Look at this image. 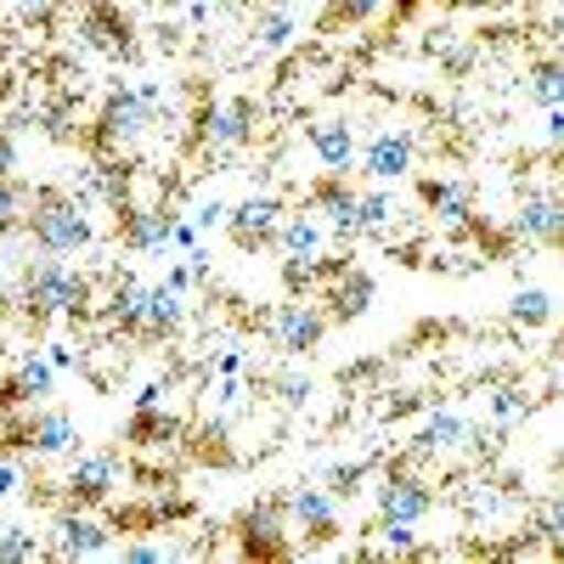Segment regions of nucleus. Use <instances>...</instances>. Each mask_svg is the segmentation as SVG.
<instances>
[{
    "instance_id": "nucleus-40",
    "label": "nucleus",
    "mask_w": 564,
    "mask_h": 564,
    "mask_svg": "<svg viewBox=\"0 0 564 564\" xmlns=\"http://www.w3.org/2000/svg\"><path fill=\"white\" fill-rule=\"evenodd\" d=\"M12 170H18V141L0 130V175H12Z\"/></svg>"
},
{
    "instance_id": "nucleus-4",
    "label": "nucleus",
    "mask_w": 564,
    "mask_h": 564,
    "mask_svg": "<svg viewBox=\"0 0 564 564\" xmlns=\"http://www.w3.org/2000/svg\"><path fill=\"white\" fill-rule=\"evenodd\" d=\"M238 553L243 558H289L294 553V542H289V508H282V502L243 508V520H238Z\"/></svg>"
},
{
    "instance_id": "nucleus-14",
    "label": "nucleus",
    "mask_w": 564,
    "mask_h": 564,
    "mask_svg": "<svg viewBox=\"0 0 564 564\" xmlns=\"http://www.w3.org/2000/svg\"><path fill=\"white\" fill-rule=\"evenodd\" d=\"M311 153L327 164V170H334V175H345L350 164H356V124L350 119H316L311 124Z\"/></svg>"
},
{
    "instance_id": "nucleus-29",
    "label": "nucleus",
    "mask_w": 564,
    "mask_h": 564,
    "mask_svg": "<svg viewBox=\"0 0 564 564\" xmlns=\"http://www.w3.org/2000/svg\"><path fill=\"white\" fill-rule=\"evenodd\" d=\"M390 226V198L384 193H356V238L361 231H384Z\"/></svg>"
},
{
    "instance_id": "nucleus-2",
    "label": "nucleus",
    "mask_w": 564,
    "mask_h": 564,
    "mask_svg": "<svg viewBox=\"0 0 564 564\" xmlns=\"http://www.w3.org/2000/svg\"><path fill=\"white\" fill-rule=\"evenodd\" d=\"M85 276L63 265V254H45V260H29L23 265V316L40 327V322H52V316H85Z\"/></svg>"
},
{
    "instance_id": "nucleus-41",
    "label": "nucleus",
    "mask_w": 564,
    "mask_h": 564,
    "mask_svg": "<svg viewBox=\"0 0 564 564\" xmlns=\"http://www.w3.org/2000/svg\"><path fill=\"white\" fill-rule=\"evenodd\" d=\"M542 135H547V148H558V135H564V113H558V108H547V124H542Z\"/></svg>"
},
{
    "instance_id": "nucleus-18",
    "label": "nucleus",
    "mask_w": 564,
    "mask_h": 564,
    "mask_svg": "<svg viewBox=\"0 0 564 564\" xmlns=\"http://www.w3.org/2000/svg\"><path fill=\"white\" fill-rule=\"evenodd\" d=\"M513 231H520L525 243H542V249L558 243V193H553V186L520 204V215H513Z\"/></svg>"
},
{
    "instance_id": "nucleus-5",
    "label": "nucleus",
    "mask_w": 564,
    "mask_h": 564,
    "mask_svg": "<svg viewBox=\"0 0 564 564\" xmlns=\"http://www.w3.org/2000/svg\"><path fill=\"white\" fill-rule=\"evenodd\" d=\"M372 502H379V520H401V525H417L423 513L435 508V491L423 486L417 475H401V468H390V475L372 486Z\"/></svg>"
},
{
    "instance_id": "nucleus-21",
    "label": "nucleus",
    "mask_w": 564,
    "mask_h": 564,
    "mask_svg": "<svg viewBox=\"0 0 564 564\" xmlns=\"http://www.w3.org/2000/svg\"><path fill=\"white\" fill-rule=\"evenodd\" d=\"M271 243H282V254H289V260H322L327 226L311 220V215H282V226H276Z\"/></svg>"
},
{
    "instance_id": "nucleus-31",
    "label": "nucleus",
    "mask_w": 564,
    "mask_h": 564,
    "mask_svg": "<svg viewBox=\"0 0 564 564\" xmlns=\"http://www.w3.org/2000/svg\"><path fill=\"white\" fill-rule=\"evenodd\" d=\"M141 294H148V289H141V282H119V289H113V322L124 327V334H135V322H141Z\"/></svg>"
},
{
    "instance_id": "nucleus-15",
    "label": "nucleus",
    "mask_w": 564,
    "mask_h": 564,
    "mask_svg": "<svg viewBox=\"0 0 564 564\" xmlns=\"http://www.w3.org/2000/svg\"><path fill=\"white\" fill-rule=\"evenodd\" d=\"M181 322H186V300L170 289V282H159V289L141 294V322H135L141 339H170Z\"/></svg>"
},
{
    "instance_id": "nucleus-9",
    "label": "nucleus",
    "mask_w": 564,
    "mask_h": 564,
    "mask_svg": "<svg viewBox=\"0 0 564 564\" xmlns=\"http://www.w3.org/2000/svg\"><path fill=\"white\" fill-rule=\"evenodd\" d=\"M52 395H57V367L45 361V356H23L18 372L0 384V412H12V406H45Z\"/></svg>"
},
{
    "instance_id": "nucleus-8",
    "label": "nucleus",
    "mask_w": 564,
    "mask_h": 564,
    "mask_svg": "<svg viewBox=\"0 0 564 564\" xmlns=\"http://www.w3.org/2000/svg\"><path fill=\"white\" fill-rule=\"evenodd\" d=\"M198 124H204L198 135H204V148H209V153H231V148H243V141L254 135V102H243V97L215 102Z\"/></svg>"
},
{
    "instance_id": "nucleus-6",
    "label": "nucleus",
    "mask_w": 564,
    "mask_h": 564,
    "mask_svg": "<svg viewBox=\"0 0 564 564\" xmlns=\"http://www.w3.org/2000/svg\"><path fill=\"white\" fill-rule=\"evenodd\" d=\"M322 334H327V316H322L316 305H305V300H289V305L271 311V339H276V350L305 356V350L322 345Z\"/></svg>"
},
{
    "instance_id": "nucleus-43",
    "label": "nucleus",
    "mask_w": 564,
    "mask_h": 564,
    "mask_svg": "<svg viewBox=\"0 0 564 564\" xmlns=\"http://www.w3.org/2000/svg\"><path fill=\"white\" fill-rule=\"evenodd\" d=\"M135 406H164V384H148V390L135 395Z\"/></svg>"
},
{
    "instance_id": "nucleus-36",
    "label": "nucleus",
    "mask_w": 564,
    "mask_h": 564,
    "mask_svg": "<svg viewBox=\"0 0 564 564\" xmlns=\"http://www.w3.org/2000/svg\"><path fill=\"white\" fill-rule=\"evenodd\" d=\"M491 412H497V417L508 423V417H525V412H531V401H525L520 390H497V401H491Z\"/></svg>"
},
{
    "instance_id": "nucleus-44",
    "label": "nucleus",
    "mask_w": 564,
    "mask_h": 564,
    "mask_svg": "<svg viewBox=\"0 0 564 564\" xmlns=\"http://www.w3.org/2000/svg\"><path fill=\"white\" fill-rule=\"evenodd\" d=\"M238 367H243V356H238V350H226V356H220V379H231Z\"/></svg>"
},
{
    "instance_id": "nucleus-22",
    "label": "nucleus",
    "mask_w": 564,
    "mask_h": 564,
    "mask_svg": "<svg viewBox=\"0 0 564 564\" xmlns=\"http://www.w3.org/2000/svg\"><path fill=\"white\" fill-rule=\"evenodd\" d=\"M463 441H475V430H468V417H457V412H435V417L417 430L412 452H417V457H441V452H457Z\"/></svg>"
},
{
    "instance_id": "nucleus-34",
    "label": "nucleus",
    "mask_w": 564,
    "mask_h": 564,
    "mask_svg": "<svg viewBox=\"0 0 564 564\" xmlns=\"http://www.w3.org/2000/svg\"><path fill=\"white\" fill-rule=\"evenodd\" d=\"M536 536H542L547 547H558V536H564V508H558V497L542 502V513H536Z\"/></svg>"
},
{
    "instance_id": "nucleus-7",
    "label": "nucleus",
    "mask_w": 564,
    "mask_h": 564,
    "mask_svg": "<svg viewBox=\"0 0 564 564\" xmlns=\"http://www.w3.org/2000/svg\"><path fill=\"white\" fill-rule=\"evenodd\" d=\"M226 231H231V243L238 249H265L271 238H276V226H282V204L276 198H243V204H231L226 209V220H220Z\"/></svg>"
},
{
    "instance_id": "nucleus-35",
    "label": "nucleus",
    "mask_w": 564,
    "mask_h": 564,
    "mask_svg": "<svg viewBox=\"0 0 564 564\" xmlns=\"http://www.w3.org/2000/svg\"><path fill=\"white\" fill-rule=\"evenodd\" d=\"M536 97H542V108H558V63L553 57L536 63Z\"/></svg>"
},
{
    "instance_id": "nucleus-17",
    "label": "nucleus",
    "mask_w": 564,
    "mask_h": 564,
    "mask_svg": "<svg viewBox=\"0 0 564 564\" xmlns=\"http://www.w3.org/2000/svg\"><path fill=\"white\" fill-rule=\"evenodd\" d=\"M311 204L322 209V226L327 231H339V238H356V193H350V181L345 175H327L311 186Z\"/></svg>"
},
{
    "instance_id": "nucleus-42",
    "label": "nucleus",
    "mask_w": 564,
    "mask_h": 564,
    "mask_svg": "<svg viewBox=\"0 0 564 564\" xmlns=\"http://www.w3.org/2000/svg\"><path fill=\"white\" fill-rule=\"evenodd\" d=\"M193 238H198V226H186V220H175V231H170V243H181V249H193Z\"/></svg>"
},
{
    "instance_id": "nucleus-25",
    "label": "nucleus",
    "mask_w": 564,
    "mask_h": 564,
    "mask_svg": "<svg viewBox=\"0 0 564 564\" xmlns=\"http://www.w3.org/2000/svg\"><path fill=\"white\" fill-rule=\"evenodd\" d=\"M508 316L520 322V327H547L553 322V294L547 289H520L508 300Z\"/></svg>"
},
{
    "instance_id": "nucleus-45",
    "label": "nucleus",
    "mask_w": 564,
    "mask_h": 564,
    "mask_svg": "<svg viewBox=\"0 0 564 564\" xmlns=\"http://www.w3.org/2000/svg\"><path fill=\"white\" fill-rule=\"evenodd\" d=\"M457 7H491V0H457Z\"/></svg>"
},
{
    "instance_id": "nucleus-13",
    "label": "nucleus",
    "mask_w": 564,
    "mask_h": 564,
    "mask_svg": "<svg viewBox=\"0 0 564 564\" xmlns=\"http://www.w3.org/2000/svg\"><path fill=\"white\" fill-rule=\"evenodd\" d=\"M361 170L372 175V181H401L406 170H412V135L406 130H379L361 148Z\"/></svg>"
},
{
    "instance_id": "nucleus-23",
    "label": "nucleus",
    "mask_w": 564,
    "mask_h": 564,
    "mask_svg": "<svg viewBox=\"0 0 564 564\" xmlns=\"http://www.w3.org/2000/svg\"><path fill=\"white\" fill-rule=\"evenodd\" d=\"M327 305H334V322H356V316L372 305V276L339 265V271H334V289H327Z\"/></svg>"
},
{
    "instance_id": "nucleus-24",
    "label": "nucleus",
    "mask_w": 564,
    "mask_h": 564,
    "mask_svg": "<svg viewBox=\"0 0 564 564\" xmlns=\"http://www.w3.org/2000/svg\"><path fill=\"white\" fill-rule=\"evenodd\" d=\"M417 193H423V204H430V209H435L446 226L468 220V186H463V181H452V175H435V181H423Z\"/></svg>"
},
{
    "instance_id": "nucleus-11",
    "label": "nucleus",
    "mask_w": 564,
    "mask_h": 564,
    "mask_svg": "<svg viewBox=\"0 0 564 564\" xmlns=\"http://www.w3.org/2000/svg\"><path fill=\"white\" fill-rule=\"evenodd\" d=\"M282 508H289V520H294L311 542H334V536H339V502L327 497L322 486H300Z\"/></svg>"
},
{
    "instance_id": "nucleus-30",
    "label": "nucleus",
    "mask_w": 564,
    "mask_h": 564,
    "mask_svg": "<svg viewBox=\"0 0 564 564\" xmlns=\"http://www.w3.org/2000/svg\"><path fill=\"white\" fill-rule=\"evenodd\" d=\"M294 45V12H265L260 18V52H289Z\"/></svg>"
},
{
    "instance_id": "nucleus-26",
    "label": "nucleus",
    "mask_w": 564,
    "mask_h": 564,
    "mask_svg": "<svg viewBox=\"0 0 564 564\" xmlns=\"http://www.w3.org/2000/svg\"><path fill=\"white\" fill-rule=\"evenodd\" d=\"M23 209H29V193L12 175H0V238H12V231L23 226Z\"/></svg>"
},
{
    "instance_id": "nucleus-12",
    "label": "nucleus",
    "mask_w": 564,
    "mask_h": 564,
    "mask_svg": "<svg viewBox=\"0 0 564 564\" xmlns=\"http://www.w3.org/2000/svg\"><path fill=\"white\" fill-rule=\"evenodd\" d=\"M108 547H113V531L97 520V513L68 508L63 520H57V553H63V558H97V553H108Z\"/></svg>"
},
{
    "instance_id": "nucleus-39",
    "label": "nucleus",
    "mask_w": 564,
    "mask_h": 564,
    "mask_svg": "<svg viewBox=\"0 0 564 564\" xmlns=\"http://www.w3.org/2000/svg\"><path fill=\"white\" fill-rule=\"evenodd\" d=\"M226 209H231L226 198H209V204H198V220H193V226H220V220H226Z\"/></svg>"
},
{
    "instance_id": "nucleus-33",
    "label": "nucleus",
    "mask_w": 564,
    "mask_h": 564,
    "mask_svg": "<svg viewBox=\"0 0 564 564\" xmlns=\"http://www.w3.org/2000/svg\"><path fill=\"white\" fill-rule=\"evenodd\" d=\"M276 401L289 406V412L305 406L311 401V379H305V372H282V379H276Z\"/></svg>"
},
{
    "instance_id": "nucleus-32",
    "label": "nucleus",
    "mask_w": 564,
    "mask_h": 564,
    "mask_svg": "<svg viewBox=\"0 0 564 564\" xmlns=\"http://www.w3.org/2000/svg\"><path fill=\"white\" fill-rule=\"evenodd\" d=\"M379 7L384 0H334V7H327V23H367Z\"/></svg>"
},
{
    "instance_id": "nucleus-3",
    "label": "nucleus",
    "mask_w": 564,
    "mask_h": 564,
    "mask_svg": "<svg viewBox=\"0 0 564 564\" xmlns=\"http://www.w3.org/2000/svg\"><path fill=\"white\" fill-rule=\"evenodd\" d=\"M159 85H135V90H113L108 108H102V124H97V141L102 148H130V141L148 135V124L159 119Z\"/></svg>"
},
{
    "instance_id": "nucleus-19",
    "label": "nucleus",
    "mask_w": 564,
    "mask_h": 564,
    "mask_svg": "<svg viewBox=\"0 0 564 564\" xmlns=\"http://www.w3.org/2000/svg\"><path fill=\"white\" fill-rule=\"evenodd\" d=\"M170 231H175L170 209H135V204H124V215H119V238L130 249H159V243H170Z\"/></svg>"
},
{
    "instance_id": "nucleus-16",
    "label": "nucleus",
    "mask_w": 564,
    "mask_h": 564,
    "mask_svg": "<svg viewBox=\"0 0 564 564\" xmlns=\"http://www.w3.org/2000/svg\"><path fill=\"white\" fill-rule=\"evenodd\" d=\"M74 417L68 412H40V417H29L23 430H18V446H29L34 457H63V452H74Z\"/></svg>"
},
{
    "instance_id": "nucleus-10",
    "label": "nucleus",
    "mask_w": 564,
    "mask_h": 564,
    "mask_svg": "<svg viewBox=\"0 0 564 564\" xmlns=\"http://www.w3.org/2000/svg\"><path fill=\"white\" fill-rule=\"evenodd\" d=\"M119 491V457L113 452H85L68 468V497L74 502H108Z\"/></svg>"
},
{
    "instance_id": "nucleus-27",
    "label": "nucleus",
    "mask_w": 564,
    "mask_h": 564,
    "mask_svg": "<svg viewBox=\"0 0 564 564\" xmlns=\"http://www.w3.org/2000/svg\"><path fill=\"white\" fill-rule=\"evenodd\" d=\"M40 536L23 531V525H0V564H23V558H40Z\"/></svg>"
},
{
    "instance_id": "nucleus-1",
    "label": "nucleus",
    "mask_w": 564,
    "mask_h": 564,
    "mask_svg": "<svg viewBox=\"0 0 564 564\" xmlns=\"http://www.w3.org/2000/svg\"><path fill=\"white\" fill-rule=\"evenodd\" d=\"M23 226H29V238H34L40 254H79V249H90V238H97L85 204L57 193V186H40L29 215H23Z\"/></svg>"
},
{
    "instance_id": "nucleus-37",
    "label": "nucleus",
    "mask_w": 564,
    "mask_h": 564,
    "mask_svg": "<svg viewBox=\"0 0 564 564\" xmlns=\"http://www.w3.org/2000/svg\"><path fill=\"white\" fill-rule=\"evenodd\" d=\"M124 558H130V564H164L170 547H164V542H124Z\"/></svg>"
},
{
    "instance_id": "nucleus-28",
    "label": "nucleus",
    "mask_w": 564,
    "mask_h": 564,
    "mask_svg": "<svg viewBox=\"0 0 564 564\" xmlns=\"http://www.w3.org/2000/svg\"><path fill=\"white\" fill-rule=\"evenodd\" d=\"M361 480H367V463H334V468H327V480H322V491L334 502H345V497L361 491Z\"/></svg>"
},
{
    "instance_id": "nucleus-20",
    "label": "nucleus",
    "mask_w": 564,
    "mask_h": 564,
    "mask_svg": "<svg viewBox=\"0 0 564 564\" xmlns=\"http://www.w3.org/2000/svg\"><path fill=\"white\" fill-rule=\"evenodd\" d=\"M85 40L97 45V52H108V57H130V23L113 7H102V0L85 7Z\"/></svg>"
},
{
    "instance_id": "nucleus-38",
    "label": "nucleus",
    "mask_w": 564,
    "mask_h": 564,
    "mask_svg": "<svg viewBox=\"0 0 564 564\" xmlns=\"http://www.w3.org/2000/svg\"><path fill=\"white\" fill-rule=\"evenodd\" d=\"M18 486H23V468H18L12 457H0V497H12Z\"/></svg>"
}]
</instances>
